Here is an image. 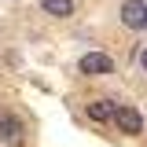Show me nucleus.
Here are the masks:
<instances>
[{
	"label": "nucleus",
	"mask_w": 147,
	"mask_h": 147,
	"mask_svg": "<svg viewBox=\"0 0 147 147\" xmlns=\"http://www.w3.org/2000/svg\"><path fill=\"white\" fill-rule=\"evenodd\" d=\"M81 74H88V77H103V74H114V59H110L107 52H88L81 55Z\"/></svg>",
	"instance_id": "obj_1"
},
{
	"label": "nucleus",
	"mask_w": 147,
	"mask_h": 147,
	"mask_svg": "<svg viewBox=\"0 0 147 147\" xmlns=\"http://www.w3.org/2000/svg\"><path fill=\"white\" fill-rule=\"evenodd\" d=\"M114 121H118V129L125 136H140L144 132V114L136 107H114Z\"/></svg>",
	"instance_id": "obj_2"
},
{
	"label": "nucleus",
	"mask_w": 147,
	"mask_h": 147,
	"mask_svg": "<svg viewBox=\"0 0 147 147\" xmlns=\"http://www.w3.org/2000/svg\"><path fill=\"white\" fill-rule=\"evenodd\" d=\"M121 22H125L129 30H144V26H147V4H144V0H125Z\"/></svg>",
	"instance_id": "obj_3"
},
{
	"label": "nucleus",
	"mask_w": 147,
	"mask_h": 147,
	"mask_svg": "<svg viewBox=\"0 0 147 147\" xmlns=\"http://www.w3.org/2000/svg\"><path fill=\"white\" fill-rule=\"evenodd\" d=\"M0 140L4 144H18L22 140V121L15 114H0Z\"/></svg>",
	"instance_id": "obj_4"
},
{
	"label": "nucleus",
	"mask_w": 147,
	"mask_h": 147,
	"mask_svg": "<svg viewBox=\"0 0 147 147\" xmlns=\"http://www.w3.org/2000/svg\"><path fill=\"white\" fill-rule=\"evenodd\" d=\"M40 7H44L48 15H55V18L74 15V0H40Z\"/></svg>",
	"instance_id": "obj_5"
},
{
	"label": "nucleus",
	"mask_w": 147,
	"mask_h": 147,
	"mask_svg": "<svg viewBox=\"0 0 147 147\" xmlns=\"http://www.w3.org/2000/svg\"><path fill=\"white\" fill-rule=\"evenodd\" d=\"M88 114L96 121H107V118H114V103L110 99H96V103H88Z\"/></svg>",
	"instance_id": "obj_6"
},
{
	"label": "nucleus",
	"mask_w": 147,
	"mask_h": 147,
	"mask_svg": "<svg viewBox=\"0 0 147 147\" xmlns=\"http://www.w3.org/2000/svg\"><path fill=\"white\" fill-rule=\"evenodd\" d=\"M140 66H144V74H147V48L140 52Z\"/></svg>",
	"instance_id": "obj_7"
},
{
	"label": "nucleus",
	"mask_w": 147,
	"mask_h": 147,
	"mask_svg": "<svg viewBox=\"0 0 147 147\" xmlns=\"http://www.w3.org/2000/svg\"><path fill=\"white\" fill-rule=\"evenodd\" d=\"M144 30H147V26H144Z\"/></svg>",
	"instance_id": "obj_8"
}]
</instances>
